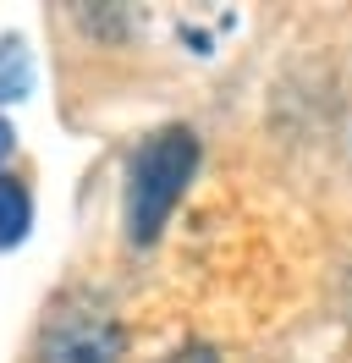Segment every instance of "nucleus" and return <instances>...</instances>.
<instances>
[{
	"label": "nucleus",
	"mask_w": 352,
	"mask_h": 363,
	"mask_svg": "<svg viewBox=\"0 0 352 363\" xmlns=\"http://www.w3.org/2000/svg\"><path fill=\"white\" fill-rule=\"evenodd\" d=\"M198 171V138L193 127H160L143 138L127 160V204H121V226H127L132 248H149L165 231L171 209L182 204L187 182Z\"/></svg>",
	"instance_id": "1"
},
{
	"label": "nucleus",
	"mask_w": 352,
	"mask_h": 363,
	"mask_svg": "<svg viewBox=\"0 0 352 363\" xmlns=\"http://www.w3.org/2000/svg\"><path fill=\"white\" fill-rule=\"evenodd\" d=\"M127 336L105 303L88 292H66L39 330V363H121Z\"/></svg>",
	"instance_id": "2"
},
{
	"label": "nucleus",
	"mask_w": 352,
	"mask_h": 363,
	"mask_svg": "<svg viewBox=\"0 0 352 363\" xmlns=\"http://www.w3.org/2000/svg\"><path fill=\"white\" fill-rule=\"evenodd\" d=\"M28 226H33V193H28V182L0 171V248H17L28 237Z\"/></svg>",
	"instance_id": "3"
},
{
	"label": "nucleus",
	"mask_w": 352,
	"mask_h": 363,
	"mask_svg": "<svg viewBox=\"0 0 352 363\" xmlns=\"http://www.w3.org/2000/svg\"><path fill=\"white\" fill-rule=\"evenodd\" d=\"M33 83V67H28V50L17 39H6L0 45V99H22Z\"/></svg>",
	"instance_id": "4"
},
{
	"label": "nucleus",
	"mask_w": 352,
	"mask_h": 363,
	"mask_svg": "<svg viewBox=\"0 0 352 363\" xmlns=\"http://www.w3.org/2000/svg\"><path fill=\"white\" fill-rule=\"evenodd\" d=\"M160 363H220V358H215V347H182V352H171Z\"/></svg>",
	"instance_id": "5"
},
{
	"label": "nucleus",
	"mask_w": 352,
	"mask_h": 363,
	"mask_svg": "<svg viewBox=\"0 0 352 363\" xmlns=\"http://www.w3.org/2000/svg\"><path fill=\"white\" fill-rule=\"evenodd\" d=\"M11 143H17V133H11V121H6V116H0V160L11 155Z\"/></svg>",
	"instance_id": "6"
}]
</instances>
